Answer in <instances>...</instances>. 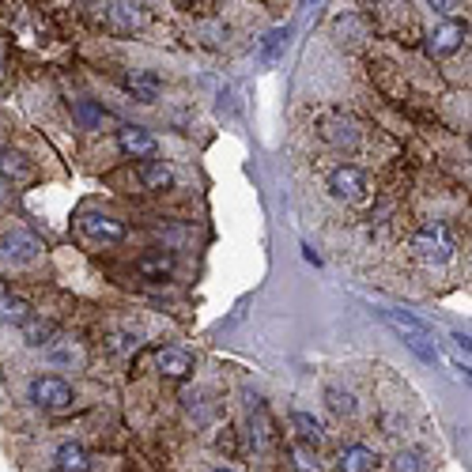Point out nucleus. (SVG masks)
<instances>
[{
	"instance_id": "nucleus-8",
	"label": "nucleus",
	"mask_w": 472,
	"mask_h": 472,
	"mask_svg": "<svg viewBox=\"0 0 472 472\" xmlns=\"http://www.w3.org/2000/svg\"><path fill=\"white\" fill-rule=\"evenodd\" d=\"M118 144L125 155H133V159H151L155 155V136L136 129V125H125V129L118 133Z\"/></svg>"
},
{
	"instance_id": "nucleus-2",
	"label": "nucleus",
	"mask_w": 472,
	"mask_h": 472,
	"mask_svg": "<svg viewBox=\"0 0 472 472\" xmlns=\"http://www.w3.org/2000/svg\"><path fill=\"white\" fill-rule=\"evenodd\" d=\"M412 249L423 257V261H431V264H443L453 257V239H450V227L446 224H438V219H431V224H423L416 231V239H412Z\"/></svg>"
},
{
	"instance_id": "nucleus-22",
	"label": "nucleus",
	"mask_w": 472,
	"mask_h": 472,
	"mask_svg": "<svg viewBox=\"0 0 472 472\" xmlns=\"http://www.w3.org/2000/svg\"><path fill=\"white\" fill-rule=\"evenodd\" d=\"M325 397H329V408H333L337 416H352V412H355V401L348 397V393H340V389H329Z\"/></svg>"
},
{
	"instance_id": "nucleus-15",
	"label": "nucleus",
	"mask_w": 472,
	"mask_h": 472,
	"mask_svg": "<svg viewBox=\"0 0 472 472\" xmlns=\"http://www.w3.org/2000/svg\"><path fill=\"white\" fill-rule=\"evenodd\" d=\"M0 178H12V182H27V178H30V163L23 159L20 151L4 148V151H0Z\"/></svg>"
},
{
	"instance_id": "nucleus-17",
	"label": "nucleus",
	"mask_w": 472,
	"mask_h": 472,
	"mask_svg": "<svg viewBox=\"0 0 472 472\" xmlns=\"http://www.w3.org/2000/svg\"><path fill=\"white\" fill-rule=\"evenodd\" d=\"M125 84H129V91L136 94L140 102H151L155 94H159V76H155V72H133Z\"/></svg>"
},
{
	"instance_id": "nucleus-13",
	"label": "nucleus",
	"mask_w": 472,
	"mask_h": 472,
	"mask_svg": "<svg viewBox=\"0 0 472 472\" xmlns=\"http://www.w3.org/2000/svg\"><path fill=\"white\" fill-rule=\"evenodd\" d=\"M53 465H57V472H87V468H91V458H87V450H84V446L65 443V446L57 450Z\"/></svg>"
},
{
	"instance_id": "nucleus-6",
	"label": "nucleus",
	"mask_w": 472,
	"mask_h": 472,
	"mask_svg": "<svg viewBox=\"0 0 472 472\" xmlns=\"http://www.w3.org/2000/svg\"><path fill=\"white\" fill-rule=\"evenodd\" d=\"M38 249H42V242L30 231H8L4 239H0V254L8 261H30V257H38Z\"/></svg>"
},
{
	"instance_id": "nucleus-16",
	"label": "nucleus",
	"mask_w": 472,
	"mask_h": 472,
	"mask_svg": "<svg viewBox=\"0 0 472 472\" xmlns=\"http://www.w3.org/2000/svg\"><path fill=\"white\" fill-rule=\"evenodd\" d=\"M140 182H144L148 189H167L170 182H175V175H170V167H163L159 159H144L140 163Z\"/></svg>"
},
{
	"instance_id": "nucleus-7",
	"label": "nucleus",
	"mask_w": 472,
	"mask_h": 472,
	"mask_svg": "<svg viewBox=\"0 0 472 472\" xmlns=\"http://www.w3.org/2000/svg\"><path fill=\"white\" fill-rule=\"evenodd\" d=\"M321 136L329 140V144L348 148V151L359 144V129H355V121H352V118H344V114L325 118V125H321Z\"/></svg>"
},
{
	"instance_id": "nucleus-18",
	"label": "nucleus",
	"mask_w": 472,
	"mask_h": 472,
	"mask_svg": "<svg viewBox=\"0 0 472 472\" xmlns=\"http://www.w3.org/2000/svg\"><path fill=\"white\" fill-rule=\"evenodd\" d=\"M291 423L298 427V438H303V446H306V450H318V446H321V427H318V419H313V416L295 412Z\"/></svg>"
},
{
	"instance_id": "nucleus-5",
	"label": "nucleus",
	"mask_w": 472,
	"mask_h": 472,
	"mask_svg": "<svg viewBox=\"0 0 472 472\" xmlns=\"http://www.w3.org/2000/svg\"><path fill=\"white\" fill-rule=\"evenodd\" d=\"M465 35H468L465 23H443V27H435L431 35H427V53H431V57H450V53H458L461 42H465Z\"/></svg>"
},
{
	"instance_id": "nucleus-3",
	"label": "nucleus",
	"mask_w": 472,
	"mask_h": 472,
	"mask_svg": "<svg viewBox=\"0 0 472 472\" xmlns=\"http://www.w3.org/2000/svg\"><path fill=\"white\" fill-rule=\"evenodd\" d=\"M30 401L38 408H50V412H61V408L72 404V386L65 378H53V374H42L30 382Z\"/></svg>"
},
{
	"instance_id": "nucleus-14",
	"label": "nucleus",
	"mask_w": 472,
	"mask_h": 472,
	"mask_svg": "<svg viewBox=\"0 0 472 472\" xmlns=\"http://www.w3.org/2000/svg\"><path fill=\"white\" fill-rule=\"evenodd\" d=\"M374 450L370 446H348L340 453V461H337V468L340 472H370L374 468Z\"/></svg>"
},
{
	"instance_id": "nucleus-9",
	"label": "nucleus",
	"mask_w": 472,
	"mask_h": 472,
	"mask_svg": "<svg viewBox=\"0 0 472 472\" xmlns=\"http://www.w3.org/2000/svg\"><path fill=\"white\" fill-rule=\"evenodd\" d=\"M84 231L91 234V239L99 242H121L125 239V224L114 216H102V212H87L84 216Z\"/></svg>"
},
{
	"instance_id": "nucleus-23",
	"label": "nucleus",
	"mask_w": 472,
	"mask_h": 472,
	"mask_svg": "<svg viewBox=\"0 0 472 472\" xmlns=\"http://www.w3.org/2000/svg\"><path fill=\"white\" fill-rule=\"evenodd\" d=\"M283 42H288V30H273V35H264V45H261V53L273 61V57L280 53V45H283Z\"/></svg>"
},
{
	"instance_id": "nucleus-4",
	"label": "nucleus",
	"mask_w": 472,
	"mask_h": 472,
	"mask_svg": "<svg viewBox=\"0 0 472 472\" xmlns=\"http://www.w3.org/2000/svg\"><path fill=\"white\" fill-rule=\"evenodd\" d=\"M329 189H333L340 200H359V197L367 193V175L359 167L344 163V167H337L333 175H329Z\"/></svg>"
},
{
	"instance_id": "nucleus-21",
	"label": "nucleus",
	"mask_w": 472,
	"mask_h": 472,
	"mask_svg": "<svg viewBox=\"0 0 472 472\" xmlns=\"http://www.w3.org/2000/svg\"><path fill=\"white\" fill-rule=\"evenodd\" d=\"M72 110H76V118H80L84 125H87V129H91V125H102V110L99 106H94V102H87V99H80V102H72Z\"/></svg>"
},
{
	"instance_id": "nucleus-26",
	"label": "nucleus",
	"mask_w": 472,
	"mask_h": 472,
	"mask_svg": "<svg viewBox=\"0 0 472 472\" xmlns=\"http://www.w3.org/2000/svg\"><path fill=\"white\" fill-rule=\"evenodd\" d=\"M0 197H4V182H0Z\"/></svg>"
},
{
	"instance_id": "nucleus-12",
	"label": "nucleus",
	"mask_w": 472,
	"mask_h": 472,
	"mask_svg": "<svg viewBox=\"0 0 472 472\" xmlns=\"http://www.w3.org/2000/svg\"><path fill=\"white\" fill-rule=\"evenodd\" d=\"M35 321V313H30V303H23V298L15 295H0V325H27Z\"/></svg>"
},
{
	"instance_id": "nucleus-20",
	"label": "nucleus",
	"mask_w": 472,
	"mask_h": 472,
	"mask_svg": "<svg viewBox=\"0 0 472 472\" xmlns=\"http://www.w3.org/2000/svg\"><path fill=\"white\" fill-rule=\"evenodd\" d=\"M110 20L121 30H133L140 23V12H136V4H110Z\"/></svg>"
},
{
	"instance_id": "nucleus-11",
	"label": "nucleus",
	"mask_w": 472,
	"mask_h": 472,
	"mask_svg": "<svg viewBox=\"0 0 472 472\" xmlns=\"http://www.w3.org/2000/svg\"><path fill=\"white\" fill-rule=\"evenodd\" d=\"M155 367H159L167 378H189L193 374V359H189V352H182V348H163L155 355Z\"/></svg>"
},
{
	"instance_id": "nucleus-24",
	"label": "nucleus",
	"mask_w": 472,
	"mask_h": 472,
	"mask_svg": "<svg viewBox=\"0 0 472 472\" xmlns=\"http://www.w3.org/2000/svg\"><path fill=\"white\" fill-rule=\"evenodd\" d=\"M450 340H453V348H458V359L468 367V337H461V333H458V337H450Z\"/></svg>"
},
{
	"instance_id": "nucleus-19",
	"label": "nucleus",
	"mask_w": 472,
	"mask_h": 472,
	"mask_svg": "<svg viewBox=\"0 0 472 472\" xmlns=\"http://www.w3.org/2000/svg\"><path fill=\"white\" fill-rule=\"evenodd\" d=\"M23 333H27V344H30V348H42V344H50V337L57 333V325H53V321H27Z\"/></svg>"
},
{
	"instance_id": "nucleus-27",
	"label": "nucleus",
	"mask_w": 472,
	"mask_h": 472,
	"mask_svg": "<svg viewBox=\"0 0 472 472\" xmlns=\"http://www.w3.org/2000/svg\"><path fill=\"white\" fill-rule=\"evenodd\" d=\"M216 472H231V468H216Z\"/></svg>"
},
{
	"instance_id": "nucleus-25",
	"label": "nucleus",
	"mask_w": 472,
	"mask_h": 472,
	"mask_svg": "<svg viewBox=\"0 0 472 472\" xmlns=\"http://www.w3.org/2000/svg\"><path fill=\"white\" fill-rule=\"evenodd\" d=\"M397 472H419L416 453H401V458H397Z\"/></svg>"
},
{
	"instance_id": "nucleus-10",
	"label": "nucleus",
	"mask_w": 472,
	"mask_h": 472,
	"mask_svg": "<svg viewBox=\"0 0 472 472\" xmlns=\"http://www.w3.org/2000/svg\"><path fill=\"white\" fill-rule=\"evenodd\" d=\"M136 273L151 276V280H163V276L175 273V254H170V249H151V254H144L136 261Z\"/></svg>"
},
{
	"instance_id": "nucleus-1",
	"label": "nucleus",
	"mask_w": 472,
	"mask_h": 472,
	"mask_svg": "<svg viewBox=\"0 0 472 472\" xmlns=\"http://www.w3.org/2000/svg\"><path fill=\"white\" fill-rule=\"evenodd\" d=\"M382 318L397 329V337L423 359V363H438V344H435L431 325H423L419 318H412V313H404V310H386Z\"/></svg>"
}]
</instances>
